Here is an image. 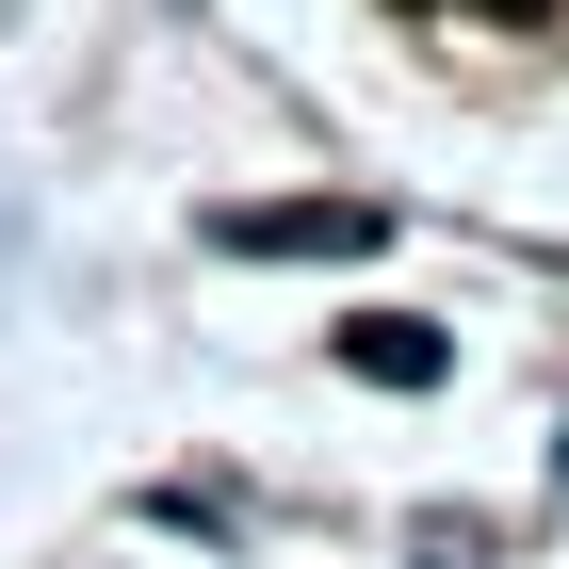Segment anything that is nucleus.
I'll list each match as a JSON object with an SVG mask.
<instances>
[{
    "label": "nucleus",
    "instance_id": "nucleus-3",
    "mask_svg": "<svg viewBox=\"0 0 569 569\" xmlns=\"http://www.w3.org/2000/svg\"><path fill=\"white\" fill-rule=\"evenodd\" d=\"M472 17H553V0H472Z\"/></svg>",
    "mask_w": 569,
    "mask_h": 569
},
{
    "label": "nucleus",
    "instance_id": "nucleus-2",
    "mask_svg": "<svg viewBox=\"0 0 569 569\" xmlns=\"http://www.w3.org/2000/svg\"><path fill=\"white\" fill-rule=\"evenodd\" d=\"M228 244H309V261H358L375 212H228Z\"/></svg>",
    "mask_w": 569,
    "mask_h": 569
},
{
    "label": "nucleus",
    "instance_id": "nucleus-1",
    "mask_svg": "<svg viewBox=\"0 0 569 569\" xmlns=\"http://www.w3.org/2000/svg\"><path fill=\"white\" fill-rule=\"evenodd\" d=\"M342 375H391V391H423V375H439V326H407V309H358V326H342Z\"/></svg>",
    "mask_w": 569,
    "mask_h": 569
}]
</instances>
